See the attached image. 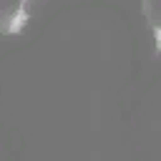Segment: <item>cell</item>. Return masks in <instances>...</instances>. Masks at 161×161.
Listing matches in <instances>:
<instances>
[{"label": "cell", "instance_id": "cell-1", "mask_svg": "<svg viewBox=\"0 0 161 161\" xmlns=\"http://www.w3.org/2000/svg\"><path fill=\"white\" fill-rule=\"evenodd\" d=\"M25 20H28V13H25V3H20V5L15 8L13 23H10V25H5L3 30H5V33H20V30H23V25H25Z\"/></svg>", "mask_w": 161, "mask_h": 161}, {"label": "cell", "instance_id": "cell-2", "mask_svg": "<svg viewBox=\"0 0 161 161\" xmlns=\"http://www.w3.org/2000/svg\"><path fill=\"white\" fill-rule=\"evenodd\" d=\"M153 33H156V53H161V25H153Z\"/></svg>", "mask_w": 161, "mask_h": 161}]
</instances>
